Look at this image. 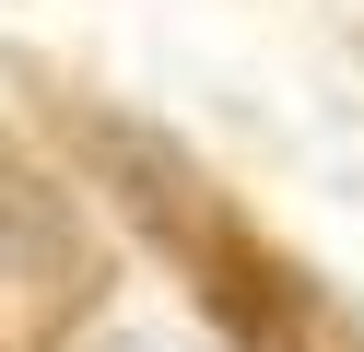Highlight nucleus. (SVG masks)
Masks as SVG:
<instances>
[{
  "mask_svg": "<svg viewBox=\"0 0 364 352\" xmlns=\"http://www.w3.org/2000/svg\"><path fill=\"white\" fill-rule=\"evenodd\" d=\"M95 235L48 176L0 164V352H71V329L95 317Z\"/></svg>",
  "mask_w": 364,
  "mask_h": 352,
  "instance_id": "nucleus-1",
  "label": "nucleus"
},
{
  "mask_svg": "<svg viewBox=\"0 0 364 352\" xmlns=\"http://www.w3.org/2000/svg\"><path fill=\"white\" fill-rule=\"evenodd\" d=\"M118 352H176V341H153V329H141V341H118Z\"/></svg>",
  "mask_w": 364,
  "mask_h": 352,
  "instance_id": "nucleus-4",
  "label": "nucleus"
},
{
  "mask_svg": "<svg viewBox=\"0 0 364 352\" xmlns=\"http://www.w3.org/2000/svg\"><path fill=\"white\" fill-rule=\"evenodd\" d=\"M82 141H95V164H106V176H118V200L141 211V223L165 235L176 258H200V270H212V294H235V282H247V235L223 223V200H212V176H200V164L176 153L165 129H129V117H95V129H82Z\"/></svg>",
  "mask_w": 364,
  "mask_h": 352,
  "instance_id": "nucleus-2",
  "label": "nucleus"
},
{
  "mask_svg": "<svg viewBox=\"0 0 364 352\" xmlns=\"http://www.w3.org/2000/svg\"><path fill=\"white\" fill-rule=\"evenodd\" d=\"M212 305L235 317L247 352H364V317H353L317 270H270V258H247V282L212 294Z\"/></svg>",
  "mask_w": 364,
  "mask_h": 352,
  "instance_id": "nucleus-3",
  "label": "nucleus"
}]
</instances>
